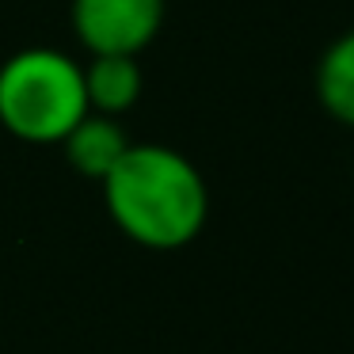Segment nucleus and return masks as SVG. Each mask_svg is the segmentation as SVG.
<instances>
[{"mask_svg":"<svg viewBox=\"0 0 354 354\" xmlns=\"http://www.w3.org/2000/svg\"><path fill=\"white\" fill-rule=\"evenodd\" d=\"M107 214L149 252L187 248L209 217V187L191 156L156 141H130L103 179Z\"/></svg>","mask_w":354,"mask_h":354,"instance_id":"nucleus-1","label":"nucleus"},{"mask_svg":"<svg viewBox=\"0 0 354 354\" xmlns=\"http://www.w3.org/2000/svg\"><path fill=\"white\" fill-rule=\"evenodd\" d=\"M88 115L84 65L54 46H27L0 62V126L27 145H62Z\"/></svg>","mask_w":354,"mask_h":354,"instance_id":"nucleus-2","label":"nucleus"},{"mask_svg":"<svg viewBox=\"0 0 354 354\" xmlns=\"http://www.w3.org/2000/svg\"><path fill=\"white\" fill-rule=\"evenodd\" d=\"M168 0H73L69 24L88 54L138 57L164 27Z\"/></svg>","mask_w":354,"mask_h":354,"instance_id":"nucleus-3","label":"nucleus"},{"mask_svg":"<svg viewBox=\"0 0 354 354\" xmlns=\"http://www.w3.org/2000/svg\"><path fill=\"white\" fill-rule=\"evenodd\" d=\"M126 149H130V133L122 130V122L111 115H95V111H88L62 141L69 168L80 171L84 179H95V183L107 179V171L122 160Z\"/></svg>","mask_w":354,"mask_h":354,"instance_id":"nucleus-4","label":"nucleus"},{"mask_svg":"<svg viewBox=\"0 0 354 354\" xmlns=\"http://www.w3.org/2000/svg\"><path fill=\"white\" fill-rule=\"evenodd\" d=\"M141 88H145V77H141L138 57L95 54L84 65V95H88V111H95V115L122 118L141 100Z\"/></svg>","mask_w":354,"mask_h":354,"instance_id":"nucleus-5","label":"nucleus"},{"mask_svg":"<svg viewBox=\"0 0 354 354\" xmlns=\"http://www.w3.org/2000/svg\"><path fill=\"white\" fill-rule=\"evenodd\" d=\"M316 100L339 126L354 130V27L331 39L316 62Z\"/></svg>","mask_w":354,"mask_h":354,"instance_id":"nucleus-6","label":"nucleus"}]
</instances>
